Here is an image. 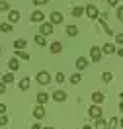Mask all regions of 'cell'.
I'll use <instances>...</instances> for the list:
<instances>
[{
    "mask_svg": "<svg viewBox=\"0 0 123 129\" xmlns=\"http://www.w3.org/2000/svg\"><path fill=\"white\" fill-rule=\"evenodd\" d=\"M18 88L20 90H29V78H27V76H24V78H22V80H20V84H18Z\"/></svg>",
    "mask_w": 123,
    "mask_h": 129,
    "instance_id": "obj_17",
    "label": "cell"
},
{
    "mask_svg": "<svg viewBox=\"0 0 123 129\" xmlns=\"http://www.w3.org/2000/svg\"><path fill=\"white\" fill-rule=\"evenodd\" d=\"M76 69H78V71L88 69V59H86V57H78V59H76Z\"/></svg>",
    "mask_w": 123,
    "mask_h": 129,
    "instance_id": "obj_13",
    "label": "cell"
},
{
    "mask_svg": "<svg viewBox=\"0 0 123 129\" xmlns=\"http://www.w3.org/2000/svg\"><path fill=\"white\" fill-rule=\"evenodd\" d=\"M47 100H49V94H47V92H37V104L43 106Z\"/></svg>",
    "mask_w": 123,
    "mask_h": 129,
    "instance_id": "obj_20",
    "label": "cell"
},
{
    "mask_svg": "<svg viewBox=\"0 0 123 129\" xmlns=\"http://www.w3.org/2000/svg\"><path fill=\"white\" fill-rule=\"evenodd\" d=\"M0 12H10V2L0 0Z\"/></svg>",
    "mask_w": 123,
    "mask_h": 129,
    "instance_id": "obj_28",
    "label": "cell"
},
{
    "mask_svg": "<svg viewBox=\"0 0 123 129\" xmlns=\"http://www.w3.org/2000/svg\"><path fill=\"white\" fill-rule=\"evenodd\" d=\"M49 20H51V24L53 25H59V24H63V20H65V16L61 14V12H51V16H49Z\"/></svg>",
    "mask_w": 123,
    "mask_h": 129,
    "instance_id": "obj_6",
    "label": "cell"
},
{
    "mask_svg": "<svg viewBox=\"0 0 123 129\" xmlns=\"http://www.w3.org/2000/svg\"><path fill=\"white\" fill-rule=\"evenodd\" d=\"M66 35L68 37H76L78 35V27L76 25H66Z\"/></svg>",
    "mask_w": 123,
    "mask_h": 129,
    "instance_id": "obj_18",
    "label": "cell"
},
{
    "mask_svg": "<svg viewBox=\"0 0 123 129\" xmlns=\"http://www.w3.org/2000/svg\"><path fill=\"white\" fill-rule=\"evenodd\" d=\"M35 80L39 82L41 86H45V84H49V82H51V74L47 73V71H39L37 76H35Z\"/></svg>",
    "mask_w": 123,
    "mask_h": 129,
    "instance_id": "obj_1",
    "label": "cell"
},
{
    "mask_svg": "<svg viewBox=\"0 0 123 129\" xmlns=\"http://www.w3.org/2000/svg\"><path fill=\"white\" fill-rule=\"evenodd\" d=\"M117 20L123 22V6H117Z\"/></svg>",
    "mask_w": 123,
    "mask_h": 129,
    "instance_id": "obj_34",
    "label": "cell"
},
{
    "mask_svg": "<svg viewBox=\"0 0 123 129\" xmlns=\"http://www.w3.org/2000/svg\"><path fill=\"white\" fill-rule=\"evenodd\" d=\"M104 100H106L104 92H98V90H96V92L92 94V102H94V104H100V106H102V102H104Z\"/></svg>",
    "mask_w": 123,
    "mask_h": 129,
    "instance_id": "obj_15",
    "label": "cell"
},
{
    "mask_svg": "<svg viewBox=\"0 0 123 129\" xmlns=\"http://www.w3.org/2000/svg\"><path fill=\"white\" fill-rule=\"evenodd\" d=\"M0 53H2V45H0Z\"/></svg>",
    "mask_w": 123,
    "mask_h": 129,
    "instance_id": "obj_44",
    "label": "cell"
},
{
    "mask_svg": "<svg viewBox=\"0 0 123 129\" xmlns=\"http://www.w3.org/2000/svg\"><path fill=\"white\" fill-rule=\"evenodd\" d=\"M115 53H117V55H119V57H121V59H123V49H117Z\"/></svg>",
    "mask_w": 123,
    "mask_h": 129,
    "instance_id": "obj_38",
    "label": "cell"
},
{
    "mask_svg": "<svg viewBox=\"0 0 123 129\" xmlns=\"http://www.w3.org/2000/svg\"><path fill=\"white\" fill-rule=\"evenodd\" d=\"M68 80H70V84H74V86H76V84H78V82L82 80V76H80V74H78V73H76V74H72V76H70Z\"/></svg>",
    "mask_w": 123,
    "mask_h": 129,
    "instance_id": "obj_29",
    "label": "cell"
},
{
    "mask_svg": "<svg viewBox=\"0 0 123 129\" xmlns=\"http://www.w3.org/2000/svg\"><path fill=\"white\" fill-rule=\"evenodd\" d=\"M0 125H2V127H4V125H8V115H6V113H2V115H0Z\"/></svg>",
    "mask_w": 123,
    "mask_h": 129,
    "instance_id": "obj_31",
    "label": "cell"
},
{
    "mask_svg": "<svg viewBox=\"0 0 123 129\" xmlns=\"http://www.w3.org/2000/svg\"><path fill=\"white\" fill-rule=\"evenodd\" d=\"M102 106L100 104H94V106H90V110H88V115H90L92 119H98V117H102Z\"/></svg>",
    "mask_w": 123,
    "mask_h": 129,
    "instance_id": "obj_3",
    "label": "cell"
},
{
    "mask_svg": "<svg viewBox=\"0 0 123 129\" xmlns=\"http://www.w3.org/2000/svg\"><path fill=\"white\" fill-rule=\"evenodd\" d=\"M49 47H51V53H53V55H59V53L63 51V43H61V41H53Z\"/></svg>",
    "mask_w": 123,
    "mask_h": 129,
    "instance_id": "obj_14",
    "label": "cell"
},
{
    "mask_svg": "<svg viewBox=\"0 0 123 129\" xmlns=\"http://www.w3.org/2000/svg\"><path fill=\"white\" fill-rule=\"evenodd\" d=\"M82 129H94V127H90V125H84V127H82Z\"/></svg>",
    "mask_w": 123,
    "mask_h": 129,
    "instance_id": "obj_41",
    "label": "cell"
},
{
    "mask_svg": "<svg viewBox=\"0 0 123 129\" xmlns=\"http://www.w3.org/2000/svg\"><path fill=\"white\" fill-rule=\"evenodd\" d=\"M65 129H66V127H65Z\"/></svg>",
    "mask_w": 123,
    "mask_h": 129,
    "instance_id": "obj_45",
    "label": "cell"
},
{
    "mask_svg": "<svg viewBox=\"0 0 123 129\" xmlns=\"http://www.w3.org/2000/svg\"><path fill=\"white\" fill-rule=\"evenodd\" d=\"M4 92H6V84L0 80V94H4Z\"/></svg>",
    "mask_w": 123,
    "mask_h": 129,
    "instance_id": "obj_36",
    "label": "cell"
},
{
    "mask_svg": "<svg viewBox=\"0 0 123 129\" xmlns=\"http://www.w3.org/2000/svg\"><path fill=\"white\" fill-rule=\"evenodd\" d=\"M16 22H20V12L18 10H10L8 12V24H16Z\"/></svg>",
    "mask_w": 123,
    "mask_h": 129,
    "instance_id": "obj_11",
    "label": "cell"
},
{
    "mask_svg": "<svg viewBox=\"0 0 123 129\" xmlns=\"http://www.w3.org/2000/svg\"><path fill=\"white\" fill-rule=\"evenodd\" d=\"M100 49H102V53H104V55H113L115 51H117L113 43H104V47H100Z\"/></svg>",
    "mask_w": 123,
    "mask_h": 129,
    "instance_id": "obj_10",
    "label": "cell"
},
{
    "mask_svg": "<svg viewBox=\"0 0 123 129\" xmlns=\"http://www.w3.org/2000/svg\"><path fill=\"white\" fill-rule=\"evenodd\" d=\"M115 43H117V45H123V33H115Z\"/></svg>",
    "mask_w": 123,
    "mask_h": 129,
    "instance_id": "obj_33",
    "label": "cell"
},
{
    "mask_svg": "<svg viewBox=\"0 0 123 129\" xmlns=\"http://www.w3.org/2000/svg\"><path fill=\"white\" fill-rule=\"evenodd\" d=\"M43 20H45V14L39 12V10H35V12L31 14V22L33 24H43Z\"/></svg>",
    "mask_w": 123,
    "mask_h": 129,
    "instance_id": "obj_9",
    "label": "cell"
},
{
    "mask_svg": "<svg viewBox=\"0 0 123 129\" xmlns=\"http://www.w3.org/2000/svg\"><path fill=\"white\" fill-rule=\"evenodd\" d=\"M2 82H4L6 86H8V84H12V82H14V73H6L4 76H2Z\"/></svg>",
    "mask_w": 123,
    "mask_h": 129,
    "instance_id": "obj_21",
    "label": "cell"
},
{
    "mask_svg": "<svg viewBox=\"0 0 123 129\" xmlns=\"http://www.w3.org/2000/svg\"><path fill=\"white\" fill-rule=\"evenodd\" d=\"M25 47H27V41H25V39H16V41H14V49H20V51H24Z\"/></svg>",
    "mask_w": 123,
    "mask_h": 129,
    "instance_id": "obj_19",
    "label": "cell"
},
{
    "mask_svg": "<svg viewBox=\"0 0 123 129\" xmlns=\"http://www.w3.org/2000/svg\"><path fill=\"white\" fill-rule=\"evenodd\" d=\"M102 55H104V53H102V49H100L98 45H94V47L90 49V59L94 63H100V61H102Z\"/></svg>",
    "mask_w": 123,
    "mask_h": 129,
    "instance_id": "obj_4",
    "label": "cell"
},
{
    "mask_svg": "<svg viewBox=\"0 0 123 129\" xmlns=\"http://www.w3.org/2000/svg\"><path fill=\"white\" fill-rule=\"evenodd\" d=\"M84 14L90 18V20H98V14H100V10L94 6V4H88L86 8H84Z\"/></svg>",
    "mask_w": 123,
    "mask_h": 129,
    "instance_id": "obj_2",
    "label": "cell"
},
{
    "mask_svg": "<svg viewBox=\"0 0 123 129\" xmlns=\"http://www.w3.org/2000/svg\"><path fill=\"white\" fill-rule=\"evenodd\" d=\"M51 98H53L55 102H65L66 100V92L65 90H55V92L51 94Z\"/></svg>",
    "mask_w": 123,
    "mask_h": 129,
    "instance_id": "obj_8",
    "label": "cell"
},
{
    "mask_svg": "<svg viewBox=\"0 0 123 129\" xmlns=\"http://www.w3.org/2000/svg\"><path fill=\"white\" fill-rule=\"evenodd\" d=\"M117 125H119V119H117V117H111V119L107 121V129H117Z\"/></svg>",
    "mask_w": 123,
    "mask_h": 129,
    "instance_id": "obj_25",
    "label": "cell"
},
{
    "mask_svg": "<svg viewBox=\"0 0 123 129\" xmlns=\"http://www.w3.org/2000/svg\"><path fill=\"white\" fill-rule=\"evenodd\" d=\"M94 129H107V123L102 119V117H98V119H96V125H94Z\"/></svg>",
    "mask_w": 123,
    "mask_h": 129,
    "instance_id": "obj_23",
    "label": "cell"
},
{
    "mask_svg": "<svg viewBox=\"0 0 123 129\" xmlns=\"http://www.w3.org/2000/svg\"><path fill=\"white\" fill-rule=\"evenodd\" d=\"M65 80H66V78H65V74H63V73H57V74H55V82H57V84H63Z\"/></svg>",
    "mask_w": 123,
    "mask_h": 129,
    "instance_id": "obj_30",
    "label": "cell"
},
{
    "mask_svg": "<svg viewBox=\"0 0 123 129\" xmlns=\"http://www.w3.org/2000/svg\"><path fill=\"white\" fill-rule=\"evenodd\" d=\"M33 41H35V45H39V47L47 45V39H45V35H41V33H37V35L33 37Z\"/></svg>",
    "mask_w": 123,
    "mask_h": 129,
    "instance_id": "obj_16",
    "label": "cell"
},
{
    "mask_svg": "<svg viewBox=\"0 0 123 129\" xmlns=\"http://www.w3.org/2000/svg\"><path fill=\"white\" fill-rule=\"evenodd\" d=\"M119 112L123 113V100H121V102H119Z\"/></svg>",
    "mask_w": 123,
    "mask_h": 129,
    "instance_id": "obj_40",
    "label": "cell"
},
{
    "mask_svg": "<svg viewBox=\"0 0 123 129\" xmlns=\"http://www.w3.org/2000/svg\"><path fill=\"white\" fill-rule=\"evenodd\" d=\"M119 125H121V127H123V117H121V121H119Z\"/></svg>",
    "mask_w": 123,
    "mask_h": 129,
    "instance_id": "obj_42",
    "label": "cell"
},
{
    "mask_svg": "<svg viewBox=\"0 0 123 129\" xmlns=\"http://www.w3.org/2000/svg\"><path fill=\"white\" fill-rule=\"evenodd\" d=\"M31 129H41V125H39V123H33V125H31Z\"/></svg>",
    "mask_w": 123,
    "mask_h": 129,
    "instance_id": "obj_39",
    "label": "cell"
},
{
    "mask_svg": "<svg viewBox=\"0 0 123 129\" xmlns=\"http://www.w3.org/2000/svg\"><path fill=\"white\" fill-rule=\"evenodd\" d=\"M33 117H35V119H43V117H45V108L41 104H37L33 108Z\"/></svg>",
    "mask_w": 123,
    "mask_h": 129,
    "instance_id": "obj_7",
    "label": "cell"
},
{
    "mask_svg": "<svg viewBox=\"0 0 123 129\" xmlns=\"http://www.w3.org/2000/svg\"><path fill=\"white\" fill-rule=\"evenodd\" d=\"M33 6H45V4H49V0H31Z\"/></svg>",
    "mask_w": 123,
    "mask_h": 129,
    "instance_id": "obj_32",
    "label": "cell"
},
{
    "mask_svg": "<svg viewBox=\"0 0 123 129\" xmlns=\"http://www.w3.org/2000/svg\"><path fill=\"white\" fill-rule=\"evenodd\" d=\"M39 33L45 35V37L51 35V33H53V24H51V22H43V24L39 25Z\"/></svg>",
    "mask_w": 123,
    "mask_h": 129,
    "instance_id": "obj_5",
    "label": "cell"
},
{
    "mask_svg": "<svg viewBox=\"0 0 123 129\" xmlns=\"http://www.w3.org/2000/svg\"><path fill=\"white\" fill-rule=\"evenodd\" d=\"M43 129H53V127H43Z\"/></svg>",
    "mask_w": 123,
    "mask_h": 129,
    "instance_id": "obj_43",
    "label": "cell"
},
{
    "mask_svg": "<svg viewBox=\"0 0 123 129\" xmlns=\"http://www.w3.org/2000/svg\"><path fill=\"white\" fill-rule=\"evenodd\" d=\"M2 113H6V106L4 104H0V115H2Z\"/></svg>",
    "mask_w": 123,
    "mask_h": 129,
    "instance_id": "obj_37",
    "label": "cell"
},
{
    "mask_svg": "<svg viewBox=\"0 0 123 129\" xmlns=\"http://www.w3.org/2000/svg\"><path fill=\"white\" fill-rule=\"evenodd\" d=\"M82 14H84V8H82V6H76V8H72V16H74V18H80Z\"/></svg>",
    "mask_w": 123,
    "mask_h": 129,
    "instance_id": "obj_27",
    "label": "cell"
},
{
    "mask_svg": "<svg viewBox=\"0 0 123 129\" xmlns=\"http://www.w3.org/2000/svg\"><path fill=\"white\" fill-rule=\"evenodd\" d=\"M8 69H10V73H16L18 69H20V61H18V57H12L8 61Z\"/></svg>",
    "mask_w": 123,
    "mask_h": 129,
    "instance_id": "obj_12",
    "label": "cell"
},
{
    "mask_svg": "<svg viewBox=\"0 0 123 129\" xmlns=\"http://www.w3.org/2000/svg\"><path fill=\"white\" fill-rule=\"evenodd\" d=\"M0 31H4V33H12V24H8V22L0 24Z\"/></svg>",
    "mask_w": 123,
    "mask_h": 129,
    "instance_id": "obj_24",
    "label": "cell"
},
{
    "mask_svg": "<svg viewBox=\"0 0 123 129\" xmlns=\"http://www.w3.org/2000/svg\"><path fill=\"white\" fill-rule=\"evenodd\" d=\"M14 55H16L18 59H24V61L29 59V53H27V51H20V49H16V53H14Z\"/></svg>",
    "mask_w": 123,
    "mask_h": 129,
    "instance_id": "obj_22",
    "label": "cell"
},
{
    "mask_svg": "<svg viewBox=\"0 0 123 129\" xmlns=\"http://www.w3.org/2000/svg\"><path fill=\"white\" fill-rule=\"evenodd\" d=\"M102 80L106 82V84H107V82H111V80H113V74L107 73V71H106V73H102Z\"/></svg>",
    "mask_w": 123,
    "mask_h": 129,
    "instance_id": "obj_26",
    "label": "cell"
},
{
    "mask_svg": "<svg viewBox=\"0 0 123 129\" xmlns=\"http://www.w3.org/2000/svg\"><path fill=\"white\" fill-rule=\"evenodd\" d=\"M107 4H109V6H113V8H115V6L119 4V0H107Z\"/></svg>",
    "mask_w": 123,
    "mask_h": 129,
    "instance_id": "obj_35",
    "label": "cell"
}]
</instances>
